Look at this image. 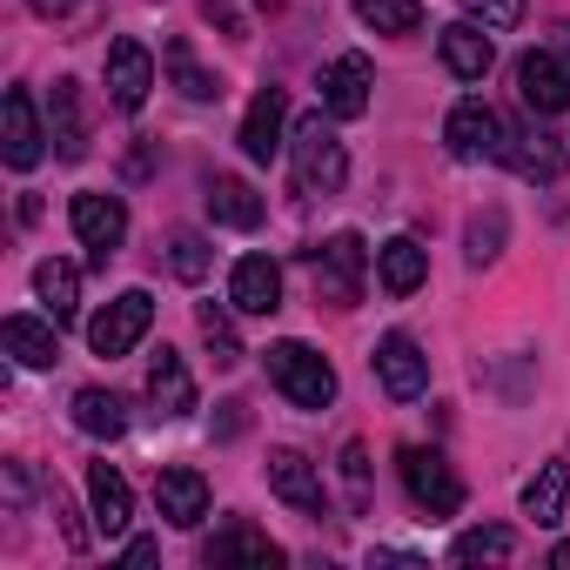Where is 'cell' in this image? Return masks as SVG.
<instances>
[{
    "label": "cell",
    "mask_w": 570,
    "mask_h": 570,
    "mask_svg": "<svg viewBox=\"0 0 570 570\" xmlns=\"http://www.w3.org/2000/svg\"><path fill=\"white\" fill-rule=\"evenodd\" d=\"M463 14H470L476 28L503 35V28H517V21H523V0H463Z\"/></svg>",
    "instance_id": "e575fe53"
},
{
    "label": "cell",
    "mask_w": 570,
    "mask_h": 570,
    "mask_svg": "<svg viewBox=\"0 0 570 570\" xmlns=\"http://www.w3.org/2000/svg\"><path fill=\"white\" fill-rule=\"evenodd\" d=\"M148 323H155V296H148V289H121V296L88 323V350H95V356H128V350L148 336Z\"/></svg>",
    "instance_id": "5b68a950"
},
{
    "label": "cell",
    "mask_w": 570,
    "mask_h": 570,
    "mask_svg": "<svg viewBox=\"0 0 570 570\" xmlns=\"http://www.w3.org/2000/svg\"><path fill=\"white\" fill-rule=\"evenodd\" d=\"M41 141H48V135H41L35 95H28V88H14L8 101H0V155H8V168H21V175H28V168L41 161Z\"/></svg>",
    "instance_id": "8fae6325"
},
{
    "label": "cell",
    "mask_w": 570,
    "mask_h": 570,
    "mask_svg": "<svg viewBox=\"0 0 570 570\" xmlns=\"http://www.w3.org/2000/svg\"><path fill=\"white\" fill-rule=\"evenodd\" d=\"M343 483H350V510L370 503V450L363 443H343Z\"/></svg>",
    "instance_id": "d590c367"
},
{
    "label": "cell",
    "mask_w": 570,
    "mask_h": 570,
    "mask_svg": "<svg viewBox=\"0 0 570 570\" xmlns=\"http://www.w3.org/2000/svg\"><path fill=\"white\" fill-rule=\"evenodd\" d=\"M550 563H557V570H570V543H557V550H550Z\"/></svg>",
    "instance_id": "ab89813d"
},
{
    "label": "cell",
    "mask_w": 570,
    "mask_h": 570,
    "mask_svg": "<svg viewBox=\"0 0 570 570\" xmlns=\"http://www.w3.org/2000/svg\"><path fill=\"white\" fill-rule=\"evenodd\" d=\"M289 148H296V181H303L309 195H336V188L350 181V155H343V141H336V128H330L323 115H303Z\"/></svg>",
    "instance_id": "3957f363"
},
{
    "label": "cell",
    "mask_w": 570,
    "mask_h": 570,
    "mask_svg": "<svg viewBox=\"0 0 570 570\" xmlns=\"http://www.w3.org/2000/svg\"><path fill=\"white\" fill-rule=\"evenodd\" d=\"M497 161H510L523 181H557V175H563V148H557L550 135H530V128H503Z\"/></svg>",
    "instance_id": "44dd1931"
},
{
    "label": "cell",
    "mask_w": 570,
    "mask_h": 570,
    "mask_svg": "<svg viewBox=\"0 0 570 570\" xmlns=\"http://www.w3.org/2000/svg\"><path fill=\"white\" fill-rule=\"evenodd\" d=\"M88 503H95V530H101V537H121L128 517H135L128 476H121L115 463H88Z\"/></svg>",
    "instance_id": "7402d4cb"
},
{
    "label": "cell",
    "mask_w": 570,
    "mask_h": 570,
    "mask_svg": "<svg viewBox=\"0 0 570 570\" xmlns=\"http://www.w3.org/2000/svg\"><path fill=\"white\" fill-rule=\"evenodd\" d=\"M155 503H161V517H168L175 530H195V523L208 517V476L175 463V470L155 476Z\"/></svg>",
    "instance_id": "ac0fdd59"
},
{
    "label": "cell",
    "mask_w": 570,
    "mask_h": 570,
    "mask_svg": "<svg viewBox=\"0 0 570 570\" xmlns=\"http://www.w3.org/2000/svg\"><path fill=\"white\" fill-rule=\"evenodd\" d=\"M557 48H563V75H570V28H557Z\"/></svg>",
    "instance_id": "60d3db41"
},
{
    "label": "cell",
    "mask_w": 570,
    "mask_h": 570,
    "mask_svg": "<svg viewBox=\"0 0 570 570\" xmlns=\"http://www.w3.org/2000/svg\"><path fill=\"white\" fill-rule=\"evenodd\" d=\"M376 275H383L390 296H416L423 275H430V248H423L416 235H390V242L376 248Z\"/></svg>",
    "instance_id": "d6986e66"
},
{
    "label": "cell",
    "mask_w": 570,
    "mask_h": 570,
    "mask_svg": "<svg viewBox=\"0 0 570 570\" xmlns=\"http://www.w3.org/2000/svg\"><path fill=\"white\" fill-rule=\"evenodd\" d=\"M28 8H35L41 21H61V14H75V0H28Z\"/></svg>",
    "instance_id": "74e56055"
},
{
    "label": "cell",
    "mask_w": 570,
    "mask_h": 570,
    "mask_svg": "<svg viewBox=\"0 0 570 570\" xmlns=\"http://www.w3.org/2000/svg\"><path fill=\"white\" fill-rule=\"evenodd\" d=\"M75 430H88V436H121V430H128V403H121L115 390H81V396H75Z\"/></svg>",
    "instance_id": "83f0119b"
},
{
    "label": "cell",
    "mask_w": 570,
    "mask_h": 570,
    "mask_svg": "<svg viewBox=\"0 0 570 570\" xmlns=\"http://www.w3.org/2000/svg\"><path fill=\"white\" fill-rule=\"evenodd\" d=\"M0 343H8V356L21 363V370H55L61 363V323L48 316H8L0 323Z\"/></svg>",
    "instance_id": "e0dca14e"
},
{
    "label": "cell",
    "mask_w": 570,
    "mask_h": 570,
    "mask_svg": "<svg viewBox=\"0 0 570 570\" xmlns=\"http://www.w3.org/2000/svg\"><path fill=\"white\" fill-rule=\"evenodd\" d=\"M436 48H443V68H450L456 81H483V75H490V61H497L490 28H476V21H450Z\"/></svg>",
    "instance_id": "ffe728a7"
},
{
    "label": "cell",
    "mask_w": 570,
    "mask_h": 570,
    "mask_svg": "<svg viewBox=\"0 0 570 570\" xmlns=\"http://www.w3.org/2000/svg\"><path fill=\"white\" fill-rule=\"evenodd\" d=\"M202 343H208V356H215V370H235L242 363V343H235V323L215 309V303H202Z\"/></svg>",
    "instance_id": "d6a6232c"
},
{
    "label": "cell",
    "mask_w": 570,
    "mask_h": 570,
    "mask_svg": "<svg viewBox=\"0 0 570 570\" xmlns=\"http://www.w3.org/2000/svg\"><path fill=\"white\" fill-rule=\"evenodd\" d=\"M282 128H289V95H282V88H262V95L248 101V115H242V155H248V161H275L282 148H289V141H282Z\"/></svg>",
    "instance_id": "7c38bea8"
},
{
    "label": "cell",
    "mask_w": 570,
    "mask_h": 570,
    "mask_svg": "<svg viewBox=\"0 0 570 570\" xmlns=\"http://www.w3.org/2000/svg\"><path fill=\"white\" fill-rule=\"evenodd\" d=\"M356 14L376 35H416L423 28V0H356Z\"/></svg>",
    "instance_id": "4dcf8cb0"
},
{
    "label": "cell",
    "mask_w": 570,
    "mask_h": 570,
    "mask_svg": "<svg viewBox=\"0 0 570 570\" xmlns=\"http://www.w3.org/2000/svg\"><path fill=\"white\" fill-rule=\"evenodd\" d=\"M148 88H155V55H148L141 41H115V48H108V101H115L121 115H135V108L148 101Z\"/></svg>",
    "instance_id": "4fadbf2b"
},
{
    "label": "cell",
    "mask_w": 570,
    "mask_h": 570,
    "mask_svg": "<svg viewBox=\"0 0 570 570\" xmlns=\"http://www.w3.org/2000/svg\"><path fill=\"white\" fill-rule=\"evenodd\" d=\"M396 463H403V490L416 497V510H430V517H456V510H463V476H456L436 450L410 443Z\"/></svg>",
    "instance_id": "277c9868"
},
{
    "label": "cell",
    "mask_w": 570,
    "mask_h": 570,
    "mask_svg": "<svg viewBox=\"0 0 570 570\" xmlns=\"http://www.w3.org/2000/svg\"><path fill=\"white\" fill-rule=\"evenodd\" d=\"M208 215H215L222 228H262L268 202H262L248 181H235V175H215V181H208Z\"/></svg>",
    "instance_id": "603a6c76"
},
{
    "label": "cell",
    "mask_w": 570,
    "mask_h": 570,
    "mask_svg": "<svg viewBox=\"0 0 570 570\" xmlns=\"http://www.w3.org/2000/svg\"><path fill=\"white\" fill-rule=\"evenodd\" d=\"M443 148H450V161H490L497 148H503V121H497V108L490 101H456L450 108V121H443Z\"/></svg>",
    "instance_id": "8992f818"
},
{
    "label": "cell",
    "mask_w": 570,
    "mask_h": 570,
    "mask_svg": "<svg viewBox=\"0 0 570 570\" xmlns=\"http://www.w3.org/2000/svg\"><path fill=\"white\" fill-rule=\"evenodd\" d=\"M228 303L242 316H275L282 309V268L268 255H242L235 275H228Z\"/></svg>",
    "instance_id": "5bb4252c"
},
{
    "label": "cell",
    "mask_w": 570,
    "mask_h": 570,
    "mask_svg": "<svg viewBox=\"0 0 570 570\" xmlns=\"http://www.w3.org/2000/svg\"><path fill=\"white\" fill-rule=\"evenodd\" d=\"M563 490H570V470L550 456V463H537V476L523 483V517H537V523H563Z\"/></svg>",
    "instance_id": "4316f807"
},
{
    "label": "cell",
    "mask_w": 570,
    "mask_h": 570,
    "mask_svg": "<svg viewBox=\"0 0 570 570\" xmlns=\"http://www.w3.org/2000/svg\"><path fill=\"white\" fill-rule=\"evenodd\" d=\"M376 376H383V390H390L396 403H416V396L430 390V356L416 350V336L390 330V336L376 343Z\"/></svg>",
    "instance_id": "52a82bcc"
},
{
    "label": "cell",
    "mask_w": 570,
    "mask_h": 570,
    "mask_svg": "<svg viewBox=\"0 0 570 570\" xmlns=\"http://www.w3.org/2000/svg\"><path fill=\"white\" fill-rule=\"evenodd\" d=\"M510 550H517V537H510L503 523H483V530H463V537L450 543V557H456V563H503Z\"/></svg>",
    "instance_id": "f546056e"
},
{
    "label": "cell",
    "mask_w": 570,
    "mask_h": 570,
    "mask_svg": "<svg viewBox=\"0 0 570 570\" xmlns=\"http://www.w3.org/2000/svg\"><path fill=\"white\" fill-rule=\"evenodd\" d=\"M161 68H168V81H175V88H181L188 101H215V95H222V81H215V75L202 68V61H195V48H188V41H168Z\"/></svg>",
    "instance_id": "f1b7e54d"
},
{
    "label": "cell",
    "mask_w": 570,
    "mask_h": 570,
    "mask_svg": "<svg viewBox=\"0 0 570 570\" xmlns=\"http://www.w3.org/2000/svg\"><path fill=\"white\" fill-rule=\"evenodd\" d=\"M202 557H208V563H282V543H268L255 523H228Z\"/></svg>",
    "instance_id": "484cf974"
},
{
    "label": "cell",
    "mask_w": 570,
    "mask_h": 570,
    "mask_svg": "<svg viewBox=\"0 0 570 570\" xmlns=\"http://www.w3.org/2000/svg\"><path fill=\"white\" fill-rule=\"evenodd\" d=\"M148 396H155L161 416H188V410H195V376H188V363H181L175 350H161V356L148 363Z\"/></svg>",
    "instance_id": "cb8c5ba5"
},
{
    "label": "cell",
    "mask_w": 570,
    "mask_h": 570,
    "mask_svg": "<svg viewBox=\"0 0 570 570\" xmlns=\"http://www.w3.org/2000/svg\"><path fill=\"white\" fill-rule=\"evenodd\" d=\"M48 141L61 161H81L88 155V101H81V81H55L48 95Z\"/></svg>",
    "instance_id": "9a60e30c"
},
{
    "label": "cell",
    "mask_w": 570,
    "mask_h": 570,
    "mask_svg": "<svg viewBox=\"0 0 570 570\" xmlns=\"http://www.w3.org/2000/svg\"><path fill=\"white\" fill-rule=\"evenodd\" d=\"M121 557H128V563H155V543H148V537H135V543H128Z\"/></svg>",
    "instance_id": "f35d334b"
},
{
    "label": "cell",
    "mask_w": 570,
    "mask_h": 570,
    "mask_svg": "<svg viewBox=\"0 0 570 570\" xmlns=\"http://www.w3.org/2000/svg\"><path fill=\"white\" fill-rule=\"evenodd\" d=\"M268 383L282 390V396H289L296 410H330L336 403V370H330V356H316L309 343H268Z\"/></svg>",
    "instance_id": "6da1fadb"
},
{
    "label": "cell",
    "mask_w": 570,
    "mask_h": 570,
    "mask_svg": "<svg viewBox=\"0 0 570 570\" xmlns=\"http://www.w3.org/2000/svg\"><path fill=\"white\" fill-rule=\"evenodd\" d=\"M208 262H215L208 235H195V228H175V235H168V268H175L181 282H202V275H208Z\"/></svg>",
    "instance_id": "1f68e13d"
},
{
    "label": "cell",
    "mask_w": 570,
    "mask_h": 570,
    "mask_svg": "<svg viewBox=\"0 0 570 570\" xmlns=\"http://www.w3.org/2000/svg\"><path fill=\"white\" fill-rule=\"evenodd\" d=\"M268 490L289 503V510H303V517H323L330 510L323 476H316V463L303 450H268Z\"/></svg>",
    "instance_id": "ba28073f"
},
{
    "label": "cell",
    "mask_w": 570,
    "mask_h": 570,
    "mask_svg": "<svg viewBox=\"0 0 570 570\" xmlns=\"http://www.w3.org/2000/svg\"><path fill=\"white\" fill-rule=\"evenodd\" d=\"M370 88H376V68H370V55H336V61L323 68V108H330L336 121H356V115H370Z\"/></svg>",
    "instance_id": "9c48e42d"
},
{
    "label": "cell",
    "mask_w": 570,
    "mask_h": 570,
    "mask_svg": "<svg viewBox=\"0 0 570 570\" xmlns=\"http://www.w3.org/2000/svg\"><path fill=\"white\" fill-rule=\"evenodd\" d=\"M309 268H316V296L323 303H336V309H356L363 303V275H370L363 235H330L323 248H309Z\"/></svg>",
    "instance_id": "7a4b0ae2"
},
{
    "label": "cell",
    "mask_w": 570,
    "mask_h": 570,
    "mask_svg": "<svg viewBox=\"0 0 570 570\" xmlns=\"http://www.w3.org/2000/svg\"><path fill=\"white\" fill-rule=\"evenodd\" d=\"M497 248H503V208H490V215L470 222V268L497 262Z\"/></svg>",
    "instance_id": "836d02e7"
},
{
    "label": "cell",
    "mask_w": 570,
    "mask_h": 570,
    "mask_svg": "<svg viewBox=\"0 0 570 570\" xmlns=\"http://www.w3.org/2000/svg\"><path fill=\"white\" fill-rule=\"evenodd\" d=\"M517 88H523V108H537V115H563V108H570V75H563V61L543 55V48H530V55L517 61Z\"/></svg>",
    "instance_id": "2e32d148"
},
{
    "label": "cell",
    "mask_w": 570,
    "mask_h": 570,
    "mask_svg": "<svg viewBox=\"0 0 570 570\" xmlns=\"http://www.w3.org/2000/svg\"><path fill=\"white\" fill-rule=\"evenodd\" d=\"M68 222H75V235L95 248V262H108L115 248H121V235H128V208H121V195H75V208H68Z\"/></svg>",
    "instance_id": "30bf717a"
},
{
    "label": "cell",
    "mask_w": 570,
    "mask_h": 570,
    "mask_svg": "<svg viewBox=\"0 0 570 570\" xmlns=\"http://www.w3.org/2000/svg\"><path fill=\"white\" fill-rule=\"evenodd\" d=\"M55 517H61V530H68V543L81 550V543H88V530L75 523V510H68V497H61V490H55Z\"/></svg>",
    "instance_id": "8d00e7d4"
},
{
    "label": "cell",
    "mask_w": 570,
    "mask_h": 570,
    "mask_svg": "<svg viewBox=\"0 0 570 570\" xmlns=\"http://www.w3.org/2000/svg\"><path fill=\"white\" fill-rule=\"evenodd\" d=\"M35 296L48 303L55 323H75V309H81V268L61 262V255H48V262L35 268Z\"/></svg>",
    "instance_id": "d4e9b609"
}]
</instances>
